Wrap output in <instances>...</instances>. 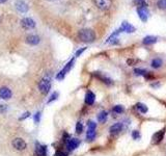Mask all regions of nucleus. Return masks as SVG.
<instances>
[{
	"label": "nucleus",
	"mask_w": 166,
	"mask_h": 156,
	"mask_svg": "<svg viewBox=\"0 0 166 156\" xmlns=\"http://www.w3.org/2000/svg\"><path fill=\"white\" fill-rule=\"evenodd\" d=\"M134 73H135L136 75L145 76L148 72H147V71H145V70H142V69H135V70H134Z\"/></svg>",
	"instance_id": "26"
},
{
	"label": "nucleus",
	"mask_w": 166,
	"mask_h": 156,
	"mask_svg": "<svg viewBox=\"0 0 166 156\" xmlns=\"http://www.w3.org/2000/svg\"><path fill=\"white\" fill-rule=\"evenodd\" d=\"M58 98V93L57 92H54L52 95H51V97H50V99L48 100V103H50V102H52V101H54V100H56V99Z\"/></svg>",
	"instance_id": "29"
},
{
	"label": "nucleus",
	"mask_w": 166,
	"mask_h": 156,
	"mask_svg": "<svg viewBox=\"0 0 166 156\" xmlns=\"http://www.w3.org/2000/svg\"><path fill=\"white\" fill-rule=\"evenodd\" d=\"M94 3H96L97 7L101 11H106L108 8H110L111 3L112 1L111 0H94Z\"/></svg>",
	"instance_id": "7"
},
{
	"label": "nucleus",
	"mask_w": 166,
	"mask_h": 156,
	"mask_svg": "<svg viewBox=\"0 0 166 156\" xmlns=\"http://www.w3.org/2000/svg\"><path fill=\"white\" fill-rule=\"evenodd\" d=\"M137 14H138L139 18L141 21L143 22H147V19H148V15H150V13H148V10L147 8V6H140L137 8Z\"/></svg>",
	"instance_id": "8"
},
{
	"label": "nucleus",
	"mask_w": 166,
	"mask_h": 156,
	"mask_svg": "<svg viewBox=\"0 0 166 156\" xmlns=\"http://www.w3.org/2000/svg\"><path fill=\"white\" fill-rule=\"evenodd\" d=\"M93 75L96 78H98L99 80H101L102 82H104L105 84H107V86H110V84H112L113 82L112 80H111L110 78H108V77H106L105 75H103L102 73H99V72H94L93 73Z\"/></svg>",
	"instance_id": "10"
},
{
	"label": "nucleus",
	"mask_w": 166,
	"mask_h": 156,
	"mask_svg": "<svg viewBox=\"0 0 166 156\" xmlns=\"http://www.w3.org/2000/svg\"><path fill=\"white\" fill-rule=\"evenodd\" d=\"M79 145H80V140H78V138H71L67 143L68 150V151H73V150H75L76 148H78Z\"/></svg>",
	"instance_id": "13"
},
{
	"label": "nucleus",
	"mask_w": 166,
	"mask_h": 156,
	"mask_svg": "<svg viewBox=\"0 0 166 156\" xmlns=\"http://www.w3.org/2000/svg\"><path fill=\"white\" fill-rule=\"evenodd\" d=\"M6 110V105H0V112H4Z\"/></svg>",
	"instance_id": "36"
},
{
	"label": "nucleus",
	"mask_w": 166,
	"mask_h": 156,
	"mask_svg": "<svg viewBox=\"0 0 166 156\" xmlns=\"http://www.w3.org/2000/svg\"><path fill=\"white\" fill-rule=\"evenodd\" d=\"M21 25L24 29H32V28L35 27V22L31 18H24L22 19Z\"/></svg>",
	"instance_id": "9"
},
{
	"label": "nucleus",
	"mask_w": 166,
	"mask_h": 156,
	"mask_svg": "<svg viewBox=\"0 0 166 156\" xmlns=\"http://www.w3.org/2000/svg\"><path fill=\"white\" fill-rule=\"evenodd\" d=\"M164 135H165V129L159 130V131L155 132L153 134V137H151V144L153 145L160 144L163 141V138H164Z\"/></svg>",
	"instance_id": "3"
},
{
	"label": "nucleus",
	"mask_w": 166,
	"mask_h": 156,
	"mask_svg": "<svg viewBox=\"0 0 166 156\" xmlns=\"http://www.w3.org/2000/svg\"><path fill=\"white\" fill-rule=\"evenodd\" d=\"M157 6H158L160 10H166V0H158Z\"/></svg>",
	"instance_id": "24"
},
{
	"label": "nucleus",
	"mask_w": 166,
	"mask_h": 156,
	"mask_svg": "<svg viewBox=\"0 0 166 156\" xmlns=\"http://www.w3.org/2000/svg\"><path fill=\"white\" fill-rule=\"evenodd\" d=\"M50 1H55V0H50Z\"/></svg>",
	"instance_id": "38"
},
{
	"label": "nucleus",
	"mask_w": 166,
	"mask_h": 156,
	"mask_svg": "<svg viewBox=\"0 0 166 156\" xmlns=\"http://www.w3.org/2000/svg\"><path fill=\"white\" fill-rule=\"evenodd\" d=\"M39 89L43 94H48L51 89V79L49 77H44L39 82Z\"/></svg>",
	"instance_id": "2"
},
{
	"label": "nucleus",
	"mask_w": 166,
	"mask_h": 156,
	"mask_svg": "<svg viewBox=\"0 0 166 156\" xmlns=\"http://www.w3.org/2000/svg\"><path fill=\"white\" fill-rule=\"evenodd\" d=\"M62 141H64V143H68V141H70V134L67 132H64V135H62Z\"/></svg>",
	"instance_id": "32"
},
{
	"label": "nucleus",
	"mask_w": 166,
	"mask_h": 156,
	"mask_svg": "<svg viewBox=\"0 0 166 156\" xmlns=\"http://www.w3.org/2000/svg\"><path fill=\"white\" fill-rule=\"evenodd\" d=\"M96 137V130H93V129H87V132H86V138L88 141H91L94 140Z\"/></svg>",
	"instance_id": "20"
},
{
	"label": "nucleus",
	"mask_w": 166,
	"mask_h": 156,
	"mask_svg": "<svg viewBox=\"0 0 166 156\" xmlns=\"http://www.w3.org/2000/svg\"><path fill=\"white\" fill-rule=\"evenodd\" d=\"M94 100H96V95L90 92V91H88L86 93V95H85V98H84V102L87 104V105H93L94 103Z\"/></svg>",
	"instance_id": "15"
},
{
	"label": "nucleus",
	"mask_w": 166,
	"mask_h": 156,
	"mask_svg": "<svg viewBox=\"0 0 166 156\" xmlns=\"http://www.w3.org/2000/svg\"><path fill=\"white\" fill-rule=\"evenodd\" d=\"M83 132V124L81 122H77L76 124V133H78V134H81Z\"/></svg>",
	"instance_id": "25"
},
{
	"label": "nucleus",
	"mask_w": 166,
	"mask_h": 156,
	"mask_svg": "<svg viewBox=\"0 0 166 156\" xmlns=\"http://www.w3.org/2000/svg\"><path fill=\"white\" fill-rule=\"evenodd\" d=\"M119 31V33L121 32H128V33H132V32H134V31L136 30V28L133 26V25H131L129 22H127V21H124L122 23V25H121V27L117 29Z\"/></svg>",
	"instance_id": "6"
},
{
	"label": "nucleus",
	"mask_w": 166,
	"mask_h": 156,
	"mask_svg": "<svg viewBox=\"0 0 166 156\" xmlns=\"http://www.w3.org/2000/svg\"><path fill=\"white\" fill-rule=\"evenodd\" d=\"M55 156H68V154L64 151H61V150H58L56 153H55Z\"/></svg>",
	"instance_id": "33"
},
{
	"label": "nucleus",
	"mask_w": 166,
	"mask_h": 156,
	"mask_svg": "<svg viewBox=\"0 0 166 156\" xmlns=\"http://www.w3.org/2000/svg\"><path fill=\"white\" fill-rule=\"evenodd\" d=\"M74 61H75V59L72 58L70 61L68 62L67 65H65L64 69H62V70L60 71V72H59L58 74H57L56 78L58 79V80H59V79H64V78L65 74H67V73L68 72V71H70L71 69H72V67H73V65H74Z\"/></svg>",
	"instance_id": "4"
},
{
	"label": "nucleus",
	"mask_w": 166,
	"mask_h": 156,
	"mask_svg": "<svg viewBox=\"0 0 166 156\" xmlns=\"http://www.w3.org/2000/svg\"><path fill=\"white\" fill-rule=\"evenodd\" d=\"M86 49H87L86 47H83V48H81V49L77 50V51H76V53H75V56H76V57H78V56H80V54H82V53L84 52V51L86 50Z\"/></svg>",
	"instance_id": "31"
},
{
	"label": "nucleus",
	"mask_w": 166,
	"mask_h": 156,
	"mask_svg": "<svg viewBox=\"0 0 166 156\" xmlns=\"http://www.w3.org/2000/svg\"><path fill=\"white\" fill-rule=\"evenodd\" d=\"M122 123H115V124H113L112 126L109 128V132L110 133H118V132H121L122 131Z\"/></svg>",
	"instance_id": "16"
},
{
	"label": "nucleus",
	"mask_w": 166,
	"mask_h": 156,
	"mask_svg": "<svg viewBox=\"0 0 166 156\" xmlns=\"http://www.w3.org/2000/svg\"><path fill=\"white\" fill-rule=\"evenodd\" d=\"M87 127H88V129L96 130V128H97V124L94 123L93 121H88V122H87Z\"/></svg>",
	"instance_id": "28"
},
{
	"label": "nucleus",
	"mask_w": 166,
	"mask_h": 156,
	"mask_svg": "<svg viewBox=\"0 0 166 156\" xmlns=\"http://www.w3.org/2000/svg\"><path fill=\"white\" fill-rule=\"evenodd\" d=\"M157 42V38L154 36H147L142 40V44L143 45H151V44H155Z\"/></svg>",
	"instance_id": "18"
},
{
	"label": "nucleus",
	"mask_w": 166,
	"mask_h": 156,
	"mask_svg": "<svg viewBox=\"0 0 166 156\" xmlns=\"http://www.w3.org/2000/svg\"><path fill=\"white\" fill-rule=\"evenodd\" d=\"M13 147L18 151H22V150H25L27 147V144L25 143L24 141L22 140L21 137H16L15 140H13Z\"/></svg>",
	"instance_id": "5"
},
{
	"label": "nucleus",
	"mask_w": 166,
	"mask_h": 156,
	"mask_svg": "<svg viewBox=\"0 0 166 156\" xmlns=\"http://www.w3.org/2000/svg\"><path fill=\"white\" fill-rule=\"evenodd\" d=\"M30 116V113L29 112H25L24 113V116H22L21 118H20V120H23V119H26V118H28Z\"/></svg>",
	"instance_id": "35"
},
{
	"label": "nucleus",
	"mask_w": 166,
	"mask_h": 156,
	"mask_svg": "<svg viewBox=\"0 0 166 156\" xmlns=\"http://www.w3.org/2000/svg\"><path fill=\"white\" fill-rule=\"evenodd\" d=\"M36 154L39 156H47V147L36 144Z\"/></svg>",
	"instance_id": "17"
},
{
	"label": "nucleus",
	"mask_w": 166,
	"mask_h": 156,
	"mask_svg": "<svg viewBox=\"0 0 166 156\" xmlns=\"http://www.w3.org/2000/svg\"><path fill=\"white\" fill-rule=\"evenodd\" d=\"M11 91L8 89V87H1L0 89V98L3 99V100H8V99L11 98Z\"/></svg>",
	"instance_id": "11"
},
{
	"label": "nucleus",
	"mask_w": 166,
	"mask_h": 156,
	"mask_svg": "<svg viewBox=\"0 0 166 156\" xmlns=\"http://www.w3.org/2000/svg\"><path fill=\"white\" fill-rule=\"evenodd\" d=\"M39 41H41V39H39V36L36 35H30L26 38V43L31 45V46L38 45L39 43Z\"/></svg>",
	"instance_id": "14"
},
{
	"label": "nucleus",
	"mask_w": 166,
	"mask_h": 156,
	"mask_svg": "<svg viewBox=\"0 0 166 156\" xmlns=\"http://www.w3.org/2000/svg\"><path fill=\"white\" fill-rule=\"evenodd\" d=\"M39 118H41V112H36L35 116H34V121H35V123H39Z\"/></svg>",
	"instance_id": "34"
},
{
	"label": "nucleus",
	"mask_w": 166,
	"mask_h": 156,
	"mask_svg": "<svg viewBox=\"0 0 166 156\" xmlns=\"http://www.w3.org/2000/svg\"><path fill=\"white\" fill-rule=\"evenodd\" d=\"M16 8L20 13H26L27 11L29 10L28 4L25 1H23V0H18V1L16 2Z\"/></svg>",
	"instance_id": "12"
},
{
	"label": "nucleus",
	"mask_w": 166,
	"mask_h": 156,
	"mask_svg": "<svg viewBox=\"0 0 166 156\" xmlns=\"http://www.w3.org/2000/svg\"><path fill=\"white\" fill-rule=\"evenodd\" d=\"M162 66V61L160 58H155L153 59V61H151V67L155 68V69H158Z\"/></svg>",
	"instance_id": "22"
},
{
	"label": "nucleus",
	"mask_w": 166,
	"mask_h": 156,
	"mask_svg": "<svg viewBox=\"0 0 166 156\" xmlns=\"http://www.w3.org/2000/svg\"><path fill=\"white\" fill-rule=\"evenodd\" d=\"M134 2L139 5V6H147V2H145V0H134Z\"/></svg>",
	"instance_id": "30"
},
{
	"label": "nucleus",
	"mask_w": 166,
	"mask_h": 156,
	"mask_svg": "<svg viewBox=\"0 0 166 156\" xmlns=\"http://www.w3.org/2000/svg\"><path fill=\"white\" fill-rule=\"evenodd\" d=\"M132 137L134 140H140L141 135H140V132L138 130H134V131H132Z\"/></svg>",
	"instance_id": "27"
},
{
	"label": "nucleus",
	"mask_w": 166,
	"mask_h": 156,
	"mask_svg": "<svg viewBox=\"0 0 166 156\" xmlns=\"http://www.w3.org/2000/svg\"><path fill=\"white\" fill-rule=\"evenodd\" d=\"M136 108L138 109L141 113H147V110H148L147 106L145 105V104H143V103H137L136 104Z\"/></svg>",
	"instance_id": "21"
},
{
	"label": "nucleus",
	"mask_w": 166,
	"mask_h": 156,
	"mask_svg": "<svg viewBox=\"0 0 166 156\" xmlns=\"http://www.w3.org/2000/svg\"><path fill=\"white\" fill-rule=\"evenodd\" d=\"M7 0H0V3H4V2H6Z\"/></svg>",
	"instance_id": "37"
},
{
	"label": "nucleus",
	"mask_w": 166,
	"mask_h": 156,
	"mask_svg": "<svg viewBox=\"0 0 166 156\" xmlns=\"http://www.w3.org/2000/svg\"><path fill=\"white\" fill-rule=\"evenodd\" d=\"M107 118H108V112H105V110H103L98 115V121L100 123H105L106 121H107Z\"/></svg>",
	"instance_id": "19"
},
{
	"label": "nucleus",
	"mask_w": 166,
	"mask_h": 156,
	"mask_svg": "<svg viewBox=\"0 0 166 156\" xmlns=\"http://www.w3.org/2000/svg\"><path fill=\"white\" fill-rule=\"evenodd\" d=\"M78 38L84 43H91L96 40V33L93 29L89 28H84V29L79 30Z\"/></svg>",
	"instance_id": "1"
},
{
	"label": "nucleus",
	"mask_w": 166,
	"mask_h": 156,
	"mask_svg": "<svg viewBox=\"0 0 166 156\" xmlns=\"http://www.w3.org/2000/svg\"><path fill=\"white\" fill-rule=\"evenodd\" d=\"M112 112L117 113V115H119V113H122L125 112V108H124V106H122V105H115L112 108Z\"/></svg>",
	"instance_id": "23"
}]
</instances>
